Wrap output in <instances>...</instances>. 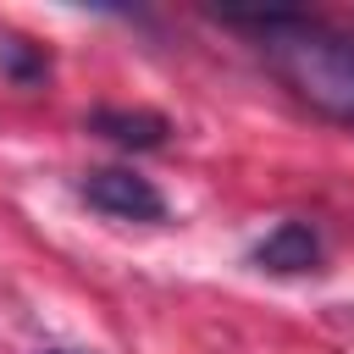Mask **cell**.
Segmentation results:
<instances>
[{
    "label": "cell",
    "mask_w": 354,
    "mask_h": 354,
    "mask_svg": "<svg viewBox=\"0 0 354 354\" xmlns=\"http://www.w3.org/2000/svg\"><path fill=\"white\" fill-rule=\"evenodd\" d=\"M83 127L122 144V149H160L171 138V122L160 111H144V105H100V111L83 116Z\"/></svg>",
    "instance_id": "3957f363"
},
{
    "label": "cell",
    "mask_w": 354,
    "mask_h": 354,
    "mask_svg": "<svg viewBox=\"0 0 354 354\" xmlns=\"http://www.w3.org/2000/svg\"><path fill=\"white\" fill-rule=\"evenodd\" d=\"M254 266H260V271H282V277L315 271V266H321V238H315V227H310V221H277V227L254 243Z\"/></svg>",
    "instance_id": "277c9868"
},
{
    "label": "cell",
    "mask_w": 354,
    "mask_h": 354,
    "mask_svg": "<svg viewBox=\"0 0 354 354\" xmlns=\"http://www.w3.org/2000/svg\"><path fill=\"white\" fill-rule=\"evenodd\" d=\"M227 28H249L260 39L266 66L321 116L354 127V33L332 28L310 11H216Z\"/></svg>",
    "instance_id": "6da1fadb"
},
{
    "label": "cell",
    "mask_w": 354,
    "mask_h": 354,
    "mask_svg": "<svg viewBox=\"0 0 354 354\" xmlns=\"http://www.w3.org/2000/svg\"><path fill=\"white\" fill-rule=\"evenodd\" d=\"M0 72L17 88H33V83L50 77V55H44V44H33L22 33H0Z\"/></svg>",
    "instance_id": "5b68a950"
},
{
    "label": "cell",
    "mask_w": 354,
    "mask_h": 354,
    "mask_svg": "<svg viewBox=\"0 0 354 354\" xmlns=\"http://www.w3.org/2000/svg\"><path fill=\"white\" fill-rule=\"evenodd\" d=\"M77 194H83L100 216H116V221H166V194H160L149 177L127 171V166H94V171L77 183Z\"/></svg>",
    "instance_id": "7a4b0ae2"
},
{
    "label": "cell",
    "mask_w": 354,
    "mask_h": 354,
    "mask_svg": "<svg viewBox=\"0 0 354 354\" xmlns=\"http://www.w3.org/2000/svg\"><path fill=\"white\" fill-rule=\"evenodd\" d=\"M44 354H77V348H44Z\"/></svg>",
    "instance_id": "8992f818"
}]
</instances>
